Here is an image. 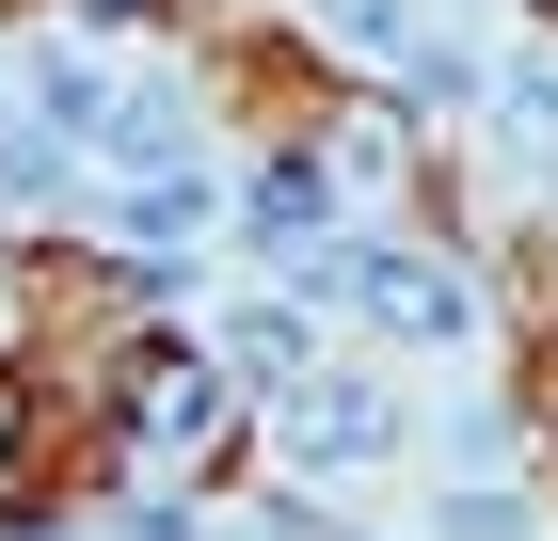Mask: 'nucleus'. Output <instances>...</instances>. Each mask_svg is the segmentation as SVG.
Here are the masks:
<instances>
[{"instance_id": "f257e3e1", "label": "nucleus", "mask_w": 558, "mask_h": 541, "mask_svg": "<svg viewBox=\"0 0 558 541\" xmlns=\"http://www.w3.org/2000/svg\"><path fill=\"white\" fill-rule=\"evenodd\" d=\"M288 462H303V478H367V462H399V398L351 382V367H319V382L288 398Z\"/></svg>"}, {"instance_id": "f03ea898", "label": "nucleus", "mask_w": 558, "mask_h": 541, "mask_svg": "<svg viewBox=\"0 0 558 541\" xmlns=\"http://www.w3.org/2000/svg\"><path fill=\"white\" fill-rule=\"evenodd\" d=\"M129 430L192 462V446L223 430V367H208V351H144V367H129Z\"/></svg>"}, {"instance_id": "7ed1b4c3", "label": "nucleus", "mask_w": 558, "mask_h": 541, "mask_svg": "<svg viewBox=\"0 0 558 541\" xmlns=\"http://www.w3.org/2000/svg\"><path fill=\"white\" fill-rule=\"evenodd\" d=\"M112 239H129L144 271H192V239H208V175H129V192H112Z\"/></svg>"}, {"instance_id": "20e7f679", "label": "nucleus", "mask_w": 558, "mask_h": 541, "mask_svg": "<svg viewBox=\"0 0 558 541\" xmlns=\"http://www.w3.org/2000/svg\"><path fill=\"white\" fill-rule=\"evenodd\" d=\"M223 367H240V382H288V398H303V382H319V334H303V303H240V319H223Z\"/></svg>"}, {"instance_id": "39448f33", "label": "nucleus", "mask_w": 558, "mask_h": 541, "mask_svg": "<svg viewBox=\"0 0 558 541\" xmlns=\"http://www.w3.org/2000/svg\"><path fill=\"white\" fill-rule=\"evenodd\" d=\"M16 96H33L48 127H81V144H96V127H112V96H129V81H112L96 48H33V64H16Z\"/></svg>"}, {"instance_id": "423d86ee", "label": "nucleus", "mask_w": 558, "mask_h": 541, "mask_svg": "<svg viewBox=\"0 0 558 541\" xmlns=\"http://www.w3.org/2000/svg\"><path fill=\"white\" fill-rule=\"evenodd\" d=\"M256 239H271V255H303V239H336V160H303V144H288V160L256 175Z\"/></svg>"}, {"instance_id": "0eeeda50", "label": "nucleus", "mask_w": 558, "mask_h": 541, "mask_svg": "<svg viewBox=\"0 0 558 541\" xmlns=\"http://www.w3.org/2000/svg\"><path fill=\"white\" fill-rule=\"evenodd\" d=\"M319 33H336V48H367V64H399V81H415V64H430V33H415V0H319Z\"/></svg>"}, {"instance_id": "6e6552de", "label": "nucleus", "mask_w": 558, "mask_h": 541, "mask_svg": "<svg viewBox=\"0 0 558 541\" xmlns=\"http://www.w3.org/2000/svg\"><path fill=\"white\" fill-rule=\"evenodd\" d=\"M495 112H511L526 160H558V64H511V81H495Z\"/></svg>"}, {"instance_id": "1a4fd4ad", "label": "nucleus", "mask_w": 558, "mask_h": 541, "mask_svg": "<svg viewBox=\"0 0 558 541\" xmlns=\"http://www.w3.org/2000/svg\"><path fill=\"white\" fill-rule=\"evenodd\" d=\"M447 541H526V509H511V494H463V509H447Z\"/></svg>"}, {"instance_id": "9d476101", "label": "nucleus", "mask_w": 558, "mask_h": 541, "mask_svg": "<svg viewBox=\"0 0 558 541\" xmlns=\"http://www.w3.org/2000/svg\"><path fill=\"white\" fill-rule=\"evenodd\" d=\"M0 175H16V192H33V175H48L33 144H16V81H0Z\"/></svg>"}, {"instance_id": "9b49d317", "label": "nucleus", "mask_w": 558, "mask_h": 541, "mask_svg": "<svg viewBox=\"0 0 558 541\" xmlns=\"http://www.w3.org/2000/svg\"><path fill=\"white\" fill-rule=\"evenodd\" d=\"M0 462H16V382H0Z\"/></svg>"}, {"instance_id": "f8f14e48", "label": "nucleus", "mask_w": 558, "mask_h": 541, "mask_svg": "<svg viewBox=\"0 0 558 541\" xmlns=\"http://www.w3.org/2000/svg\"><path fill=\"white\" fill-rule=\"evenodd\" d=\"M81 16H144V0H81Z\"/></svg>"}]
</instances>
